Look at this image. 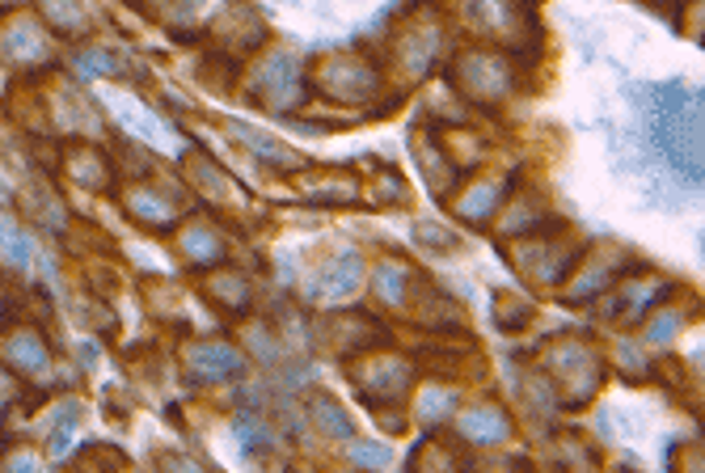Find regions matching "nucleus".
<instances>
[{
  "instance_id": "cd10ccee",
  "label": "nucleus",
  "mask_w": 705,
  "mask_h": 473,
  "mask_svg": "<svg viewBox=\"0 0 705 473\" xmlns=\"http://www.w3.org/2000/svg\"><path fill=\"white\" fill-rule=\"evenodd\" d=\"M31 258H34V250H31V237H26L22 221H17L13 212L0 208V275H4V280L26 275Z\"/></svg>"
},
{
  "instance_id": "9b49d317",
  "label": "nucleus",
  "mask_w": 705,
  "mask_h": 473,
  "mask_svg": "<svg viewBox=\"0 0 705 473\" xmlns=\"http://www.w3.org/2000/svg\"><path fill=\"white\" fill-rule=\"evenodd\" d=\"M321 343L334 355H363V351L381 347L385 343V326L368 309H338L321 321Z\"/></svg>"
},
{
  "instance_id": "72a5a7b5",
  "label": "nucleus",
  "mask_w": 705,
  "mask_h": 473,
  "mask_svg": "<svg viewBox=\"0 0 705 473\" xmlns=\"http://www.w3.org/2000/svg\"><path fill=\"white\" fill-rule=\"evenodd\" d=\"M313 423H318V431L325 436V440H355V423H351V414L343 411L334 398H313Z\"/></svg>"
},
{
  "instance_id": "8fccbe9b",
  "label": "nucleus",
  "mask_w": 705,
  "mask_h": 473,
  "mask_svg": "<svg viewBox=\"0 0 705 473\" xmlns=\"http://www.w3.org/2000/svg\"><path fill=\"white\" fill-rule=\"evenodd\" d=\"M0 326H4V305H0Z\"/></svg>"
},
{
  "instance_id": "58836bf2",
  "label": "nucleus",
  "mask_w": 705,
  "mask_h": 473,
  "mask_svg": "<svg viewBox=\"0 0 705 473\" xmlns=\"http://www.w3.org/2000/svg\"><path fill=\"white\" fill-rule=\"evenodd\" d=\"M76 76H119L123 72V60L115 56V51H101V47H85V51H76Z\"/></svg>"
},
{
  "instance_id": "49530a36",
  "label": "nucleus",
  "mask_w": 705,
  "mask_h": 473,
  "mask_svg": "<svg viewBox=\"0 0 705 473\" xmlns=\"http://www.w3.org/2000/svg\"><path fill=\"white\" fill-rule=\"evenodd\" d=\"M157 470L160 473H203V465H199L194 457H187V452H160Z\"/></svg>"
},
{
  "instance_id": "79ce46f5",
  "label": "nucleus",
  "mask_w": 705,
  "mask_h": 473,
  "mask_svg": "<svg viewBox=\"0 0 705 473\" xmlns=\"http://www.w3.org/2000/svg\"><path fill=\"white\" fill-rule=\"evenodd\" d=\"M351 461L359 470H389L393 465V448L377 440H351Z\"/></svg>"
},
{
  "instance_id": "423d86ee",
  "label": "nucleus",
  "mask_w": 705,
  "mask_h": 473,
  "mask_svg": "<svg viewBox=\"0 0 705 473\" xmlns=\"http://www.w3.org/2000/svg\"><path fill=\"white\" fill-rule=\"evenodd\" d=\"M415 359L410 355H397V351H363L351 355V385L355 393L368 402V406H389L397 398L410 393L415 385Z\"/></svg>"
},
{
  "instance_id": "09e8293b",
  "label": "nucleus",
  "mask_w": 705,
  "mask_h": 473,
  "mask_svg": "<svg viewBox=\"0 0 705 473\" xmlns=\"http://www.w3.org/2000/svg\"><path fill=\"white\" fill-rule=\"evenodd\" d=\"M676 330H680V314H659L655 321H650L646 339H650V343H668Z\"/></svg>"
},
{
  "instance_id": "c756f323",
  "label": "nucleus",
  "mask_w": 705,
  "mask_h": 473,
  "mask_svg": "<svg viewBox=\"0 0 705 473\" xmlns=\"http://www.w3.org/2000/svg\"><path fill=\"white\" fill-rule=\"evenodd\" d=\"M415 280H418V271L410 267V262H402V258H385V262L377 267V275H372V292H377V300H381L385 309H406Z\"/></svg>"
},
{
  "instance_id": "ea45409f",
  "label": "nucleus",
  "mask_w": 705,
  "mask_h": 473,
  "mask_svg": "<svg viewBox=\"0 0 705 473\" xmlns=\"http://www.w3.org/2000/svg\"><path fill=\"white\" fill-rule=\"evenodd\" d=\"M456 402H461V393H456L452 385H427V389H422V406H418V414H422V423H440V418H449Z\"/></svg>"
},
{
  "instance_id": "473e14b6",
  "label": "nucleus",
  "mask_w": 705,
  "mask_h": 473,
  "mask_svg": "<svg viewBox=\"0 0 705 473\" xmlns=\"http://www.w3.org/2000/svg\"><path fill=\"white\" fill-rule=\"evenodd\" d=\"M43 13L56 26V34H68V38H85L89 34V9L81 0H43Z\"/></svg>"
},
{
  "instance_id": "0eeeda50",
  "label": "nucleus",
  "mask_w": 705,
  "mask_h": 473,
  "mask_svg": "<svg viewBox=\"0 0 705 473\" xmlns=\"http://www.w3.org/2000/svg\"><path fill=\"white\" fill-rule=\"evenodd\" d=\"M440 47H444V22H440V9L435 4H418L415 13L397 26L393 34V63L406 81H422L435 60H440Z\"/></svg>"
},
{
  "instance_id": "bb28decb",
  "label": "nucleus",
  "mask_w": 705,
  "mask_h": 473,
  "mask_svg": "<svg viewBox=\"0 0 705 473\" xmlns=\"http://www.w3.org/2000/svg\"><path fill=\"white\" fill-rule=\"evenodd\" d=\"M410 149H415L418 165H422L427 187L435 190V194H449V190L461 182V174H456V169H452V161L444 157V149H440L435 131H415V135H410Z\"/></svg>"
},
{
  "instance_id": "393cba45",
  "label": "nucleus",
  "mask_w": 705,
  "mask_h": 473,
  "mask_svg": "<svg viewBox=\"0 0 705 473\" xmlns=\"http://www.w3.org/2000/svg\"><path fill=\"white\" fill-rule=\"evenodd\" d=\"M507 216L499 224V233H503V241H519V237H533V233H541V228H553V224H562L553 212L546 208V199L541 194H507Z\"/></svg>"
},
{
  "instance_id": "37998d69",
  "label": "nucleus",
  "mask_w": 705,
  "mask_h": 473,
  "mask_svg": "<svg viewBox=\"0 0 705 473\" xmlns=\"http://www.w3.org/2000/svg\"><path fill=\"white\" fill-rule=\"evenodd\" d=\"M415 237H418V246H427V250H435V253H452L461 246L449 228H440V224H418Z\"/></svg>"
},
{
  "instance_id": "7c9ffc66",
  "label": "nucleus",
  "mask_w": 705,
  "mask_h": 473,
  "mask_svg": "<svg viewBox=\"0 0 705 473\" xmlns=\"http://www.w3.org/2000/svg\"><path fill=\"white\" fill-rule=\"evenodd\" d=\"M655 305H664V284L634 275V280L625 284V292L609 305V317H621V321H630V326H634V321H642Z\"/></svg>"
},
{
  "instance_id": "c85d7f7f",
  "label": "nucleus",
  "mask_w": 705,
  "mask_h": 473,
  "mask_svg": "<svg viewBox=\"0 0 705 473\" xmlns=\"http://www.w3.org/2000/svg\"><path fill=\"white\" fill-rule=\"evenodd\" d=\"M225 131L241 144V149H250L262 165H300V157L291 153L288 144H279L275 135H266V131H258L254 123H246V119H225Z\"/></svg>"
},
{
  "instance_id": "4c0bfd02",
  "label": "nucleus",
  "mask_w": 705,
  "mask_h": 473,
  "mask_svg": "<svg viewBox=\"0 0 705 473\" xmlns=\"http://www.w3.org/2000/svg\"><path fill=\"white\" fill-rule=\"evenodd\" d=\"M76 423H81V406L76 402H60L56 406V418H51V427H47V452L51 457H60L72 440V431H76Z\"/></svg>"
},
{
  "instance_id": "a211bd4d",
  "label": "nucleus",
  "mask_w": 705,
  "mask_h": 473,
  "mask_svg": "<svg viewBox=\"0 0 705 473\" xmlns=\"http://www.w3.org/2000/svg\"><path fill=\"white\" fill-rule=\"evenodd\" d=\"M60 161H64V174L76 182V187L94 190V194H106V190H115V161L106 157L97 144L89 140H68L64 149H60Z\"/></svg>"
},
{
  "instance_id": "4468645a",
  "label": "nucleus",
  "mask_w": 705,
  "mask_h": 473,
  "mask_svg": "<svg viewBox=\"0 0 705 473\" xmlns=\"http://www.w3.org/2000/svg\"><path fill=\"white\" fill-rule=\"evenodd\" d=\"M182 364L194 380L203 385H220V380H237L246 373V355L232 347L228 339H191L182 347Z\"/></svg>"
},
{
  "instance_id": "39448f33",
  "label": "nucleus",
  "mask_w": 705,
  "mask_h": 473,
  "mask_svg": "<svg viewBox=\"0 0 705 473\" xmlns=\"http://www.w3.org/2000/svg\"><path fill=\"white\" fill-rule=\"evenodd\" d=\"M503 253L512 258L519 275H528V280H537V284L562 287V280L571 275V267L578 262L583 246L566 237V224H553V228H541V233H533V237H519V246H515V241H503Z\"/></svg>"
},
{
  "instance_id": "a19ab883",
  "label": "nucleus",
  "mask_w": 705,
  "mask_h": 473,
  "mask_svg": "<svg viewBox=\"0 0 705 473\" xmlns=\"http://www.w3.org/2000/svg\"><path fill=\"white\" fill-rule=\"evenodd\" d=\"M81 470H94V473H123L128 470V457L110 444H94L81 452Z\"/></svg>"
},
{
  "instance_id": "2eb2a0df",
  "label": "nucleus",
  "mask_w": 705,
  "mask_h": 473,
  "mask_svg": "<svg viewBox=\"0 0 705 473\" xmlns=\"http://www.w3.org/2000/svg\"><path fill=\"white\" fill-rule=\"evenodd\" d=\"M296 190L321 208H355L359 203V178L347 165H313L296 174Z\"/></svg>"
},
{
  "instance_id": "9d476101",
  "label": "nucleus",
  "mask_w": 705,
  "mask_h": 473,
  "mask_svg": "<svg viewBox=\"0 0 705 473\" xmlns=\"http://www.w3.org/2000/svg\"><path fill=\"white\" fill-rule=\"evenodd\" d=\"M0 60L17 72H34L38 63H51V38L43 22L31 13H13L0 22Z\"/></svg>"
},
{
  "instance_id": "f03ea898",
  "label": "nucleus",
  "mask_w": 705,
  "mask_h": 473,
  "mask_svg": "<svg viewBox=\"0 0 705 473\" xmlns=\"http://www.w3.org/2000/svg\"><path fill=\"white\" fill-rule=\"evenodd\" d=\"M541 364H546V380L558 398V406H587L600 385H605V364H600V351L592 343H583L575 334H562L541 351Z\"/></svg>"
},
{
  "instance_id": "e433bc0d",
  "label": "nucleus",
  "mask_w": 705,
  "mask_h": 473,
  "mask_svg": "<svg viewBox=\"0 0 705 473\" xmlns=\"http://www.w3.org/2000/svg\"><path fill=\"white\" fill-rule=\"evenodd\" d=\"M199 81L207 85V90H216V94H225L237 85V60L225 56V51H212L207 60L199 63Z\"/></svg>"
},
{
  "instance_id": "c9c22d12",
  "label": "nucleus",
  "mask_w": 705,
  "mask_h": 473,
  "mask_svg": "<svg viewBox=\"0 0 705 473\" xmlns=\"http://www.w3.org/2000/svg\"><path fill=\"white\" fill-rule=\"evenodd\" d=\"M528 321H533V300H528V296H519V292H499V296H494V326H499V330L515 334V330H524Z\"/></svg>"
},
{
  "instance_id": "a18cd8bd",
  "label": "nucleus",
  "mask_w": 705,
  "mask_h": 473,
  "mask_svg": "<svg viewBox=\"0 0 705 473\" xmlns=\"http://www.w3.org/2000/svg\"><path fill=\"white\" fill-rule=\"evenodd\" d=\"M672 473H702V444H680L672 448Z\"/></svg>"
},
{
  "instance_id": "aec40b11",
  "label": "nucleus",
  "mask_w": 705,
  "mask_h": 473,
  "mask_svg": "<svg viewBox=\"0 0 705 473\" xmlns=\"http://www.w3.org/2000/svg\"><path fill=\"white\" fill-rule=\"evenodd\" d=\"M456 431L465 436V444L499 448L503 440H512L515 423H512V414L503 411L499 402H478V406H469V411L456 414Z\"/></svg>"
},
{
  "instance_id": "6e6552de",
  "label": "nucleus",
  "mask_w": 705,
  "mask_h": 473,
  "mask_svg": "<svg viewBox=\"0 0 705 473\" xmlns=\"http://www.w3.org/2000/svg\"><path fill=\"white\" fill-rule=\"evenodd\" d=\"M625 271H630V253L621 250V246H596V250L578 253V262L571 267V275H566V287H562V300L578 309V305H587V300H600L612 284H621L625 280Z\"/></svg>"
},
{
  "instance_id": "c03bdc74",
  "label": "nucleus",
  "mask_w": 705,
  "mask_h": 473,
  "mask_svg": "<svg viewBox=\"0 0 705 473\" xmlns=\"http://www.w3.org/2000/svg\"><path fill=\"white\" fill-rule=\"evenodd\" d=\"M469 473H533L528 457H481L469 465Z\"/></svg>"
},
{
  "instance_id": "20e7f679",
  "label": "nucleus",
  "mask_w": 705,
  "mask_h": 473,
  "mask_svg": "<svg viewBox=\"0 0 705 473\" xmlns=\"http://www.w3.org/2000/svg\"><path fill=\"white\" fill-rule=\"evenodd\" d=\"M309 85L330 97L334 106H363V102L381 97L385 76H381L377 63H368L355 51H334V56H321L309 68Z\"/></svg>"
},
{
  "instance_id": "6ab92c4d",
  "label": "nucleus",
  "mask_w": 705,
  "mask_h": 473,
  "mask_svg": "<svg viewBox=\"0 0 705 473\" xmlns=\"http://www.w3.org/2000/svg\"><path fill=\"white\" fill-rule=\"evenodd\" d=\"M363 284V258L355 250H343L334 253V258H325L318 271H313V280H309V300H343V296H351L355 287Z\"/></svg>"
},
{
  "instance_id": "de8ad7c7",
  "label": "nucleus",
  "mask_w": 705,
  "mask_h": 473,
  "mask_svg": "<svg viewBox=\"0 0 705 473\" xmlns=\"http://www.w3.org/2000/svg\"><path fill=\"white\" fill-rule=\"evenodd\" d=\"M237 431H241L246 452H254V448H266V444H271V431H266L262 423H254V418H241V423H237Z\"/></svg>"
},
{
  "instance_id": "a878e982",
  "label": "nucleus",
  "mask_w": 705,
  "mask_h": 473,
  "mask_svg": "<svg viewBox=\"0 0 705 473\" xmlns=\"http://www.w3.org/2000/svg\"><path fill=\"white\" fill-rule=\"evenodd\" d=\"M187 178H191L194 190H199L207 203H216V208H237V203H241V190L232 187L225 178V169L207 157V153H199V149L187 153Z\"/></svg>"
},
{
  "instance_id": "5701e85b",
  "label": "nucleus",
  "mask_w": 705,
  "mask_h": 473,
  "mask_svg": "<svg viewBox=\"0 0 705 473\" xmlns=\"http://www.w3.org/2000/svg\"><path fill=\"white\" fill-rule=\"evenodd\" d=\"M300 63L291 60L288 51H271L262 68H258L254 76V94H262L271 106H288L291 94H304V81H300V72H296Z\"/></svg>"
},
{
  "instance_id": "3c124183",
  "label": "nucleus",
  "mask_w": 705,
  "mask_h": 473,
  "mask_svg": "<svg viewBox=\"0 0 705 473\" xmlns=\"http://www.w3.org/2000/svg\"><path fill=\"white\" fill-rule=\"evenodd\" d=\"M0 4H17V0H0Z\"/></svg>"
},
{
  "instance_id": "412c9836",
  "label": "nucleus",
  "mask_w": 705,
  "mask_h": 473,
  "mask_svg": "<svg viewBox=\"0 0 705 473\" xmlns=\"http://www.w3.org/2000/svg\"><path fill=\"white\" fill-rule=\"evenodd\" d=\"M0 359H4V368H9V373H17L22 380H34L51 368V347H47V339H43L38 330L26 326V330L4 334V343H0Z\"/></svg>"
},
{
  "instance_id": "f8f14e48",
  "label": "nucleus",
  "mask_w": 705,
  "mask_h": 473,
  "mask_svg": "<svg viewBox=\"0 0 705 473\" xmlns=\"http://www.w3.org/2000/svg\"><path fill=\"white\" fill-rule=\"evenodd\" d=\"M465 13H469V26L490 38V43H503V47H524L528 38V9L519 0H465Z\"/></svg>"
},
{
  "instance_id": "7ed1b4c3",
  "label": "nucleus",
  "mask_w": 705,
  "mask_h": 473,
  "mask_svg": "<svg viewBox=\"0 0 705 473\" xmlns=\"http://www.w3.org/2000/svg\"><path fill=\"white\" fill-rule=\"evenodd\" d=\"M452 90L461 97H469L474 106L486 110H499L519 85V68L507 51H494V47H461L452 56Z\"/></svg>"
},
{
  "instance_id": "f3484780",
  "label": "nucleus",
  "mask_w": 705,
  "mask_h": 473,
  "mask_svg": "<svg viewBox=\"0 0 705 473\" xmlns=\"http://www.w3.org/2000/svg\"><path fill=\"white\" fill-rule=\"evenodd\" d=\"M406 314L415 317L418 326H427L431 334H452V330L465 321V309L452 300L444 287H435L431 280H422V275H418L415 287H410Z\"/></svg>"
},
{
  "instance_id": "dca6fc26",
  "label": "nucleus",
  "mask_w": 705,
  "mask_h": 473,
  "mask_svg": "<svg viewBox=\"0 0 705 473\" xmlns=\"http://www.w3.org/2000/svg\"><path fill=\"white\" fill-rule=\"evenodd\" d=\"M199 292L207 305H216L225 317H246L254 309V284L237 267H207L199 275Z\"/></svg>"
},
{
  "instance_id": "1a4fd4ad",
  "label": "nucleus",
  "mask_w": 705,
  "mask_h": 473,
  "mask_svg": "<svg viewBox=\"0 0 705 473\" xmlns=\"http://www.w3.org/2000/svg\"><path fill=\"white\" fill-rule=\"evenodd\" d=\"M119 199H123V212H128L140 228H148V233H165V228L182 224V216H187V194L169 187L160 174H148V178L128 182Z\"/></svg>"
},
{
  "instance_id": "b1692460",
  "label": "nucleus",
  "mask_w": 705,
  "mask_h": 473,
  "mask_svg": "<svg viewBox=\"0 0 705 473\" xmlns=\"http://www.w3.org/2000/svg\"><path fill=\"white\" fill-rule=\"evenodd\" d=\"M178 253H182L191 267H199V271L220 267V262H225V233L207 221V216H194V221H187L182 224V233H178Z\"/></svg>"
},
{
  "instance_id": "4be33fe9",
  "label": "nucleus",
  "mask_w": 705,
  "mask_h": 473,
  "mask_svg": "<svg viewBox=\"0 0 705 473\" xmlns=\"http://www.w3.org/2000/svg\"><path fill=\"white\" fill-rule=\"evenodd\" d=\"M216 38H220V51L237 60V56L258 51L266 43V26H262V17L250 4H232V9H225V17L216 22Z\"/></svg>"
},
{
  "instance_id": "2f4dec72",
  "label": "nucleus",
  "mask_w": 705,
  "mask_h": 473,
  "mask_svg": "<svg viewBox=\"0 0 705 473\" xmlns=\"http://www.w3.org/2000/svg\"><path fill=\"white\" fill-rule=\"evenodd\" d=\"M359 199H363L368 208H406L410 190H406V182H402L397 169H372L368 182H359Z\"/></svg>"
},
{
  "instance_id": "ddd939ff",
  "label": "nucleus",
  "mask_w": 705,
  "mask_h": 473,
  "mask_svg": "<svg viewBox=\"0 0 705 473\" xmlns=\"http://www.w3.org/2000/svg\"><path fill=\"white\" fill-rule=\"evenodd\" d=\"M515 174H503V178H494V174H481V178H469L465 187L452 194V212L461 216L465 224H490L494 221V212H503V203H507V194L515 190Z\"/></svg>"
},
{
  "instance_id": "f257e3e1",
  "label": "nucleus",
  "mask_w": 705,
  "mask_h": 473,
  "mask_svg": "<svg viewBox=\"0 0 705 473\" xmlns=\"http://www.w3.org/2000/svg\"><path fill=\"white\" fill-rule=\"evenodd\" d=\"M646 94V123L659 153L684 182H702V94H693L680 81L655 85Z\"/></svg>"
},
{
  "instance_id": "f704fd0d",
  "label": "nucleus",
  "mask_w": 705,
  "mask_h": 473,
  "mask_svg": "<svg viewBox=\"0 0 705 473\" xmlns=\"http://www.w3.org/2000/svg\"><path fill=\"white\" fill-rule=\"evenodd\" d=\"M461 470H465V461L444 440L418 444V452L410 457V473H461Z\"/></svg>"
}]
</instances>
